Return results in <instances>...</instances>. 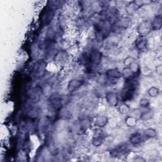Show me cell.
I'll return each instance as SVG.
<instances>
[{
	"label": "cell",
	"mask_w": 162,
	"mask_h": 162,
	"mask_svg": "<svg viewBox=\"0 0 162 162\" xmlns=\"http://www.w3.org/2000/svg\"><path fill=\"white\" fill-rule=\"evenodd\" d=\"M46 63L43 61H39L35 64L33 69V73L35 77H41L45 72Z\"/></svg>",
	"instance_id": "cell-1"
},
{
	"label": "cell",
	"mask_w": 162,
	"mask_h": 162,
	"mask_svg": "<svg viewBox=\"0 0 162 162\" xmlns=\"http://www.w3.org/2000/svg\"><path fill=\"white\" fill-rule=\"evenodd\" d=\"M82 82H83L82 81L77 80V79H74L70 81L68 85V90L70 92L74 91H76L78 88H80V87L82 85Z\"/></svg>",
	"instance_id": "cell-2"
},
{
	"label": "cell",
	"mask_w": 162,
	"mask_h": 162,
	"mask_svg": "<svg viewBox=\"0 0 162 162\" xmlns=\"http://www.w3.org/2000/svg\"><path fill=\"white\" fill-rule=\"evenodd\" d=\"M130 141L131 142L132 144L135 145V144H139L141 143H143L144 140V137L142 136L141 134L135 133L132 134L131 137H130Z\"/></svg>",
	"instance_id": "cell-3"
},
{
	"label": "cell",
	"mask_w": 162,
	"mask_h": 162,
	"mask_svg": "<svg viewBox=\"0 0 162 162\" xmlns=\"http://www.w3.org/2000/svg\"><path fill=\"white\" fill-rule=\"evenodd\" d=\"M161 27V16H157L151 23V29L153 30H158Z\"/></svg>",
	"instance_id": "cell-4"
},
{
	"label": "cell",
	"mask_w": 162,
	"mask_h": 162,
	"mask_svg": "<svg viewBox=\"0 0 162 162\" xmlns=\"http://www.w3.org/2000/svg\"><path fill=\"white\" fill-rule=\"evenodd\" d=\"M146 45V39L144 35H141L138 37L136 41V46L139 49H143Z\"/></svg>",
	"instance_id": "cell-5"
},
{
	"label": "cell",
	"mask_w": 162,
	"mask_h": 162,
	"mask_svg": "<svg viewBox=\"0 0 162 162\" xmlns=\"http://www.w3.org/2000/svg\"><path fill=\"white\" fill-rule=\"evenodd\" d=\"M106 74L111 79H119L121 77V73L115 69H112L108 70Z\"/></svg>",
	"instance_id": "cell-6"
},
{
	"label": "cell",
	"mask_w": 162,
	"mask_h": 162,
	"mask_svg": "<svg viewBox=\"0 0 162 162\" xmlns=\"http://www.w3.org/2000/svg\"><path fill=\"white\" fill-rule=\"evenodd\" d=\"M106 121H107L106 118H105L104 117H99L97 118L96 123L98 126H100V127H102L103 126H104L106 124V122H107Z\"/></svg>",
	"instance_id": "cell-7"
},
{
	"label": "cell",
	"mask_w": 162,
	"mask_h": 162,
	"mask_svg": "<svg viewBox=\"0 0 162 162\" xmlns=\"http://www.w3.org/2000/svg\"><path fill=\"white\" fill-rule=\"evenodd\" d=\"M110 95H111L112 97H110L109 98H108V101L109 103H111L112 105H114L115 103H116V101H117V96L115 95L113 93H111L110 94Z\"/></svg>",
	"instance_id": "cell-8"
},
{
	"label": "cell",
	"mask_w": 162,
	"mask_h": 162,
	"mask_svg": "<svg viewBox=\"0 0 162 162\" xmlns=\"http://www.w3.org/2000/svg\"><path fill=\"white\" fill-rule=\"evenodd\" d=\"M150 91H153V93H149V95L153 97H155L156 95H158V89L155 88H151V89L149 90Z\"/></svg>",
	"instance_id": "cell-9"
}]
</instances>
